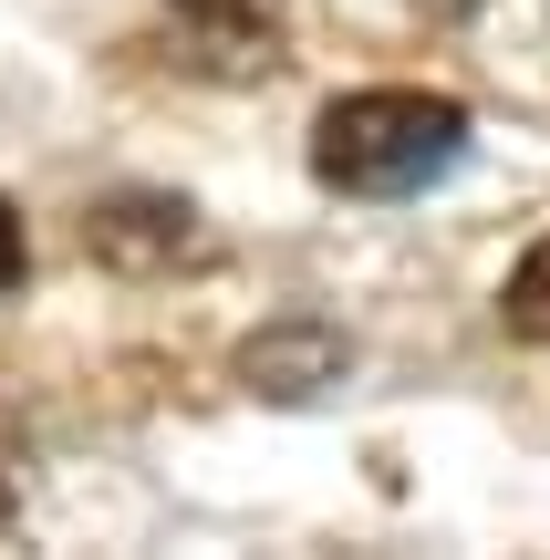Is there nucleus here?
Instances as JSON below:
<instances>
[{"label": "nucleus", "instance_id": "0eeeda50", "mask_svg": "<svg viewBox=\"0 0 550 560\" xmlns=\"http://www.w3.org/2000/svg\"><path fill=\"white\" fill-rule=\"evenodd\" d=\"M426 11H447V21H457V11H478V0H426Z\"/></svg>", "mask_w": 550, "mask_h": 560}, {"label": "nucleus", "instance_id": "39448f33", "mask_svg": "<svg viewBox=\"0 0 550 560\" xmlns=\"http://www.w3.org/2000/svg\"><path fill=\"white\" fill-rule=\"evenodd\" d=\"M499 322H510L519 342H550V240L510 270V291H499Z\"/></svg>", "mask_w": 550, "mask_h": 560}, {"label": "nucleus", "instance_id": "6e6552de", "mask_svg": "<svg viewBox=\"0 0 550 560\" xmlns=\"http://www.w3.org/2000/svg\"><path fill=\"white\" fill-rule=\"evenodd\" d=\"M0 529H11V478H0Z\"/></svg>", "mask_w": 550, "mask_h": 560}, {"label": "nucleus", "instance_id": "f257e3e1", "mask_svg": "<svg viewBox=\"0 0 550 560\" xmlns=\"http://www.w3.org/2000/svg\"><path fill=\"white\" fill-rule=\"evenodd\" d=\"M468 156V104L457 94H416V83H364L332 94L312 125V177L343 198H416Z\"/></svg>", "mask_w": 550, "mask_h": 560}, {"label": "nucleus", "instance_id": "7ed1b4c3", "mask_svg": "<svg viewBox=\"0 0 550 560\" xmlns=\"http://www.w3.org/2000/svg\"><path fill=\"white\" fill-rule=\"evenodd\" d=\"M239 384L270 395V405L323 395V384H343V332H323V322H281V332L239 342Z\"/></svg>", "mask_w": 550, "mask_h": 560}, {"label": "nucleus", "instance_id": "f03ea898", "mask_svg": "<svg viewBox=\"0 0 550 560\" xmlns=\"http://www.w3.org/2000/svg\"><path fill=\"white\" fill-rule=\"evenodd\" d=\"M208 73H270L291 42V0H166Z\"/></svg>", "mask_w": 550, "mask_h": 560}, {"label": "nucleus", "instance_id": "20e7f679", "mask_svg": "<svg viewBox=\"0 0 550 560\" xmlns=\"http://www.w3.org/2000/svg\"><path fill=\"white\" fill-rule=\"evenodd\" d=\"M83 240L104 260H166V249H187V208L177 198H115V208L83 219Z\"/></svg>", "mask_w": 550, "mask_h": 560}, {"label": "nucleus", "instance_id": "423d86ee", "mask_svg": "<svg viewBox=\"0 0 550 560\" xmlns=\"http://www.w3.org/2000/svg\"><path fill=\"white\" fill-rule=\"evenodd\" d=\"M21 260H32V240H21V219H11V198H0V291L21 280Z\"/></svg>", "mask_w": 550, "mask_h": 560}]
</instances>
